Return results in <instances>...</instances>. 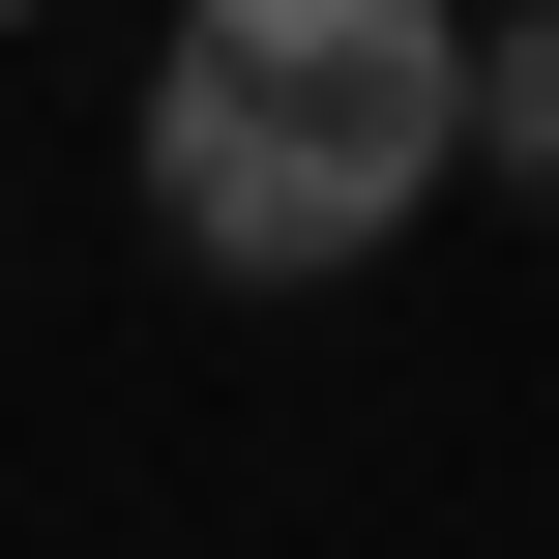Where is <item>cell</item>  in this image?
Instances as JSON below:
<instances>
[{
  "mask_svg": "<svg viewBox=\"0 0 559 559\" xmlns=\"http://www.w3.org/2000/svg\"><path fill=\"white\" fill-rule=\"evenodd\" d=\"M472 177H531V206H559V0L472 29Z\"/></svg>",
  "mask_w": 559,
  "mask_h": 559,
  "instance_id": "7a4b0ae2",
  "label": "cell"
},
{
  "mask_svg": "<svg viewBox=\"0 0 559 559\" xmlns=\"http://www.w3.org/2000/svg\"><path fill=\"white\" fill-rule=\"evenodd\" d=\"M442 177H472V0H177V59H147V206H177V265L324 295V265H383Z\"/></svg>",
  "mask_w": 559,
  "mask_h": 559,
  "instance_id": "6da1fadb",
  "label": "cell"
},
{
  "mask_svg": "<svg viewBox=\"0 0 559 559\" xmlns=\"http://www.w3.org/2000/svg\"><path fill=\"white\" fill-rule=\"evenodd\" d=\"M0 29H29V0H0Z\"/></svg>",
  "mask_w": 559,
  "mask_h": 559,
  "instance_id": "3957f363",
  "label": "cell"
}]
</instances>
